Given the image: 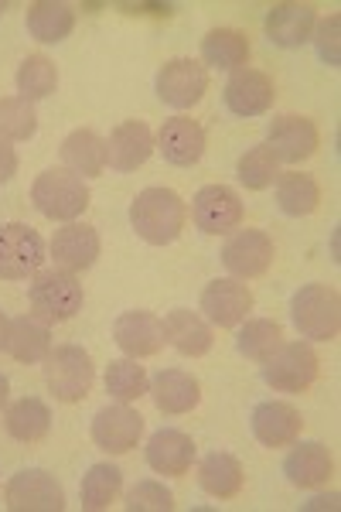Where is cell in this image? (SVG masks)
<instances>
[{"label": "cell", "mask_w": 341, "mask_h": 512, "mask_svg": "<svg viewBox=\"0 0 341 512\" xmlns=\"http://www.w3.org/2000/svg\"><path fill=\"white\" fill-rule=\"evenodd\" d=\"M130 512H171L174 509V495L171 489H164L154 478H144L127 492V502H123Z\"/></svg>", "instance_id": "f35d334b"}, {"label": "cell", "mask_w": 341, "mask_h": 512, "mask_svg": "<svg viewBox=\"0 0 341 512\" xmlns=\"http://www.w3.org/2000/svg\"><path fill=\"white\" fill-rule=\"evenodd\" d=\"M154 147H157V140H154L151 127H147L144 120L120 123V127L110 134V140H106V168L120 171V175L137 171L140 164L151 161Z\"/></svg>", "instance_id": "ac0fdd59"}, {"label": "cell", "mask_w": 341, "mask_h": 512, "mask_svg": "<svg viewBox=\"0 0 341 512\" xmlns=\"http://www.w3.org/2000/svg\"><path fill=\"white\" fill-rule=\"evenodd\" d=\"M52 260L58 270H69V274H82L96 263L99 256V233L86 222H65L62 229H55L52 236Z\"/></svg>", "instance_id": "ffe728a7"}, {"label": "cell", "mask_w": 341, "mask_h": 512, "mask_svg": "<svg viewBox=\"0 0 341 512\" xmlns=\"http://www.w3.org/2000/svg\"><path fill=\"white\" fill-rule=\"evenodd\" d=\"M147 390H151V376L144 366H137V359L123 355L106 366V393L116 403H137L140 396H147Z\"/></svg>", "instance_id": "e575fe53"}, {"label": "cell", "mask_w": 341, "mask_h": 512, "mask_svg": "<svg viewBox=\"0 0 341 512\" xmlns=\"http://www.w3.org/2000/svg\"><path fill=\"white\" fill-rule=\"evenodd\" d=\"M89 434H93L96 448H103L106 454H130L144 437V417L130 403H113L93 417Z\"/></svg>", "instance_id": "4fadbf2b"}, {"label": "cell", "mask_w": 341, "mask_h": 512, "mask_svg": "<svg viewBox=\"0 0 341 512\" xmlns=\"http://www.w3.org/2000/svg\"><path fill=\"white\" fill-rule=\"evenodd\" d=\"M277 205L284 216H311L314 209L321 205V188L318 181L304 171H287V175L277 178Z\"/></svg>", "instance_id": "d6a6232c"}, {"label": "cell", "mask_w": 341, "mask_h": 512, "mask_svg": "<svg viewBox=\"0 0 341 512\" xmlns=\"http://www.w3.org/2000/svg\"><path fill=\"white\" fill-rule=\"evenodd\" d=\"M164 338H168V345H174L181 355H188V359H202V355H209L215 345L209 321L202 315H195V311H185V308L171 311V315L164 318Z\"/></svg>", "instance_id": "d4e9b609"}, {"label": "cell", "mask_w": 341, "mask_h": 512, "mask_svg": "<svg viewBox=\"0 0 341 512\" xmlns=\"http://www.w3.org/2000/svg\"><path fill=\"white\" fill-rule=\"evenodd\" d=\"M89 185L86 178L72 175L69 168H48L41 171L31 185V202L45 219L52 222H76L89 209Z\"/></svg>", "instance_id": "7a4b0ae2"}, {"label": "cell", "mask_w": 341, "mask_h": 512, "mask_svg": "<svg viewBox=\"0 0 341 512\" xmlns=\"http://www.w3.org/2000/svg\"><path fill=\"white\" fill-rule=\"evenodd\" d=\"M249 431H253V437L263 448H290L304 431V417L294 403L263 400L256 403L253 417H249Z\"/></svg>", "instance_id": "9a60e30c"}, {"label": "cell", "mask_w": 341, "mask_h": 512, "mask_svg": "<svg viewBox=\"0 0 341 512\" xmlns=\"http://www.w3.org/2000/svg\"><path fill=\"white\" fill-rule=\"evenodd\" d=\"M191 222L205 236H229L243 226V198L229 185H205L191 198Z\"/></svg>", "instance_id": "9c48e42d"}, {"label": "cell", "mask_w": 341, "mask_h": 512, "mask_svg": "<svg viewBox=\"0 0 341 512\" xmlns=\"http://www.w3.org/2000/svg\"><path fill=\"white\" fill-rule=\"evenodd\" d=\"M4 506L11 512H62L65 489L45 468H21L4 485Z\"/></svg>", "instance_id": "52a82bcc"}, {"label": "cell", "mask_w": 341, "mask_h": 512, "mask_svg": "<svg viewBox=\"0 0 341 512\" xmlns=\"http://www.w3.org/2000/svg\"><path fill=\"white\" fill-rule=\"evenodd\" d=\"M243 482H246V472L243 465H239L236 454L229 451H212L202 458V465H198V485H202L205 495H212V499H236L239 492H243Z\"/></svg>", "instance_id": "484cf974"}, {"label": "cell", "mask_w": 341, "mask_h": 512, "mask_svg": "<svg viewBox=\"0 0 341 512\" xmlns=\"http://www.w3.org/2000/svg\"><path fill=\"white\" fill-rule=\"evenodd\" d=\"M24 24H28V35L41 41V45H58L76 28V11L69 4H62V0H35L28 7Z\"/></svg>", "instance_id": "83f0119b"}, {"label": "cell", "mask_w": 341, "mask_h": 512, "mask_svg": "<svg viewBox=\"0 0 341 512\" xmlns=\"http://www.w3.org/2000/svg\"><path fill=\"white\" fill-rule=\"evenodd\" d=\"M266 147H270L277 161L297 164L318 151L321 134L314 127V120L297 117V113H284V117H277L270 123V130H266Z\"/></svg>", "instance_id": "2e32d148"}, {"label": "cell", "mask_w": 341, "mask_h": 512, "mask_svg": "<svg viewBox=\"0 0 341 512\" xmlns=\"http://www.w3.org/2000/svg\"><path fill=\"white\" fill-rule=\"evenodd\" d=\"M62 168L79 178H96L106 168V140L96 130H72L62 140Z\"/></svg>", "instance_id": "f1b7e54d"}, {"label": "cell", "mask_w": 341, "mask_h": 512, "mask_svg": "<svg viewBox=\"0 0 341 512\" xmlns=\"http://www.w3.org/2000/svg\"><path fill=\"white\" fill-rule=\"evenodd\" d=\"M38 130V113L35 103L21 96H4L0 99V140H31Z\"/></svg>", "instance_id": "74e56055"}, {"label": "cell", "mask_w": 341, "mask_h": 512, "mask_svg": "<svg viewBox=\"0 0 341 512\" xmlns=\"http://www.w3.org/2000/svg\"><path fill=\"white\" fill-rule=\"evenodd\" d=\"M45 383L58 403L86 400L96 383L93 355L82 349V345H55L45 355Z\"/></svg>", "instance_id": "5b68a950"}, {"label": "cell", "mask_w": 341, "mask_h": 512, "mask_svg": "<svg viewBox=\"0 0 341 512\" xmlns=\"http://www.w3.org/2000/svg\"><path fill=\"white\" fill-rule=\"evenodd\" d=\"M154 89L161 103L174 106V110H191L209 93V69L195 59H171L157 69Z\"/></svg>", "instance_id": "30bf717a"}, {"label": "cell", "mask_w": 341, "mask_h": 512, "mask_svg": "<svg viewBox=\"0 0 341 512\" xmlns=\"http://www.w3.org/2000/svg\"><path fill=\"white\" fill-rule=\"evenodd\" d=\"M202 318L219 328H239L253 311V291L236 277H219L202 291Z\"/></svg>", "instance_id": "7c38bea8"}, {"label": "cell", "mask_w": 341, "mask_h": 512, "mask_svg": "<svg viewBox=\"0 0 341 512\" xmlns=\"http://www.w3.org/2000/svg\"><path fill=\"white\" fill-rule=\"evenodd\" d=\"M82 284L76 274L69 270H38L28 284V304L31 315L48 321V325H62V321H72L82 311Z\"/></svg>", "instance_id": "3957f363"}, {"label": "cell", "mask_w": 341, "mask_h": 512, "mask_svg": "<svg viewBox=\"0 0 341 512\" xmlns=\"http://www.w3.org/2000/svg\"><path fill=\"white\" fill-rule=\"evenodd\" d=\"M45 263V239L24 222L0 226V280H28Z\"/></svg>", "instance_id": "ba28073f"}, {"label": "cell", "mask_w": 341, "mask_h": 512, "mask_svg": "<svg viewBox=\"0 0 341 512\" xmlns=\"http://www.w3.org/2000/svg\"><path fill=\"white\" fill-rule=\"evenodd\" d=\"M123 489V472L110 461H96L86 475H82V485H79V499H82V509L89 512H103L110 509L116 502V495Z\"/></svg>", "instance_id": "1f68e13d"}, {"label": "cell", "mask_w": 341, "mask_h": 512, "mask_svg": "<svg viewBox=\"0 0 341 512\" xmlns=\"http://www.w3.org/2000/svg\"><path fill=\"white\" fill-rule=\"evenodd\" d=\"M113 342L120 345L123 355L130 359H151L164 349V321L151 315V311H123L113 321Z\"/></svg>", "instance_id": "e0dca14e"}, {"label": "cell", "mask_w": 341, "mask_h": 512, "mask_svg": "<svg viewBox=\"0 0 341 512\" xmlns=\"http://www.w3.org/2000/svg\"><path fill=\"white\" fill-rule=\"evenodd\" d=\"M4 349L11 352V359L28 362V366L45 362V355L52 352V328H48V321H41L35 315L14 318L11 325H7Z\"/></svg>", "instance_id": "4316f807"}, {"label": "cell", "mask_w": 341, "mask_h": 512, "mask_svg": "<svg viewBox=\"0 0 341 512\" xmlns=\"http://www.w3.org/2000/svg\"><path fill=\"white\" fill-rule=\"evenodd\" d=\"M154 140H157V151L164 154V161L174 164V168H191L205 154V130L202 123L191 117H168Z\"/></svg>", "instance_id": "d6986e66"}, {"label": "cell", "mask_w": 341, "mask_h": 512, "mask_svg": "<svg viewBox=\"0 0 341 512\" xmlns=\"http://www.w3.org/2000/svg\"><path fill=\"white\" fill-rule=\"evenodd\" d=\"M277 246L263 229H236L222 246V263L236 280H256L273 267Z\"/></svg>", "instance_id": "8fae6325"}, {"label": "cell", "mask_w": 341, "mask_h": 512, "mask_svg": "<svg viewBox=\"0 0 341 512\" xmlns=\"http://www.w3.org/2000/svg\"><path fill=\"white\" fill-rule=\"evenodd\" d=\"M4 427L14 441L38 444V441H45L48 431H52V410H48V403L38 400V396H24V400L7 407Z\"/></svg>", "instance_id": "4dcf8cb0"}, {"label": "cell", "mask_w": 341, "mask_h": 512, "mask_svg": "<svg viewBox=\"0 0 341 512\" xmlns=\"http://www.w3.org/2000/svg\"><path fill=\"white\" fill-rule=\"evenodd\" d=\"M284 175L280 171V161L273 158V151L266 144H256V147H249V151L239 158L236 164V178H239V185H246L249 192H263V188H270V185H277V178Z\"/></svg>", "instance_id": "8d00e7d4"}, {"label": "cell", "mask_w": 341, "mask_h": 512, "mask_svg": "<svg viewBox=\"0 0 341 512\" xmlns=\"http://www.w3.org/2000/svg\"><path fill=\"white\" fill-rule=\"evenodd\" d=\"M14 82H18L21 99L38 103V99H48L58 89V69L48 55H28V59L18 65Z\"/></svg>", "instance_id": "d590c367"}, {"label": "cell", "mask_w": 341, "mask_h": 512, "mask_svg": "<svg viewBox=\"0 0 341 512\" xmlns=\"http://www.w3.org/2000/svg\"><path fill=\"white\" fill-rule=\"evenodd\" d=\"M7 325H11V318L0 311V349H4V342H7Z\"/></svg>", "instance_id": "7bdbcfd3"}, {"label": "cell", "mask_w": 341, "mask_h": 512, "mask_svg": "<svg viewBox=\"0 0 341 512\" xmlns=\"http://www.w3.org/2000/svg\"><path fill=\"white\" fill-rule=\"evenodd\" d=\"M195 454H198L195 441L185 431H178V427H161L147 441V465L157 475H168V478L188 475L191 465H195Z\"/></svg>", "instance_id": "603a6c76"}, {"label": "cell", "mask_w": 341, "mask_h": 512, "mask_svg": "<svg viewBox=\"0 0 341 512\" xmlns=\"http://www.w3.org/2000/svg\"><path fill=\"white\" fill-rule=\"evenodd\" d=\"M4 11H7V4H4V0H0V18H4Z\"/></svg>", "instance_id": "ee69618b"}, {"label": "cell", "mask_w": 341, "mask_h": 512, "mask_svg": "<svg viewBox=\"0 0 341 512\" xmlns=\"http://www.w3.org/2000/svg\"><path fill=\"white\" fill-rule=\"evenodd\" d=\"M338 31H341V18L338 14H328L324 21H318V28H314V45H318V55L324 65H331V69H338L341 62V45H338Z\"/></svg>", "instance_id": "ab89813d"}, {"label": "cell", "mask_w": 341, "mask_h": 512, "mask_svg": "<svg viewBox=\"0 0 341 512\" xmlns=\"http://www.w3.org/2000/svg\"><path fill=\"white\" fill-rule=\"evenodd\" d=\"M290 318L307 342H331L341 332V297L331 284H304L290 297Z\"/></svg>", "instance_id": "277c9868"}, {"label": "cell", "mask_w": 341, "mask_h": 512, "mask_svg": "<svg viewBox=\"0 0 341 512\" xmlns=\"http://www.w3.org/2000/svg\"><path fill=\"white\" fill-rule=\"evenodd\" d=\"M260 366L263 383L277 393H307L321 373L318 352L311 349V342H284Z\"/></svg>", "instance_id": "8992f818"}, {"label": "cell", "mask_w": 341, "mask_h": 512, "mask_svg": "<svg viewBox=\"0 0 341 512\" xmlns=\"http://www.w3.org/2000/svg\"><path fill=\"white\" fill-rule=\"evenodd\" d=\"M318 28V11L311 4H273L266 11V38L277 48H301L314 38Z\"/></svg>", "instance_id": "44dd1931"}, {"label": "cell", "mask_w": 341, "mask_h": 512, "mask_svg": "<svg viewBox=\"0 0 341 512\" xmlns=\"http://www.w3.org/2000/svg\"><path fill=\"white\" fill-rule=\"evenodd\" d=\"M18 175V151L7 140H0V185Z\"/></svg>", "instance_id": "60d3db41"}, {"label": "cell", "mask_w": 341, "mask_h": 512, "mask_svg": "<svg viewBox=\"0 0 341 512\" xmlns=\"http://www.w3.org/2000/svg\"><path fill=\"white\" fill-rule=\"evenodd\" d=\"M284 475L294 489H321L335 475V458L321 441H294V448L284 458Z\"/></svg>", "instance_id": "7402d4cb"}, {"label": "cell", "mask_w": 341, "mask_h": 512, "mask_svg": "<svg viewBox=\"0 0 341 512\" xmlns=\"http://www.w3.org/2000/svg\"><path fill=\"white\" fill-rule=\"evenodd\" d=\"M280 345H284V328L273 318H246L236 332L239 355H246L253 362H266Z\"/></svg>", "instance_id": "836d02e7"}, {"label": "cell", "mask_w": 341, "mask_h": 512, "mask_svg": "<svg viewBox=\"0 0 341 512\" xmlns=\"http://www.w3.org/2000/svg\"><path fill=\"white\" fill-rule=\"evenodd\" d=\"M154 396V407L168 417H181V414H191L202 400V386L198 379L185 373V369H161L154 379H151V390Z\"/></svg>", "instance_id": "cb8c5ba5"}, {"label": "cell", "mask_w": 341, "mask_h": 512, "mask_svg": "<svg viewBox=\"0 0 341 512\" xmlns=\"http://www.w3.org/2000/svg\"><path fill=\"white\" fill-rule=\"evenodd\" d=\"M249 62V38L236 28H212L202 38V65L219 72L246 69Z\"/></svg>", "instance_id": "f546056e"}, {"label": "cell", "mask_w": 341, "mask_h": 512, "mask_svg": "<svg viewBox=\"0 0 341 512\" xmlns=\"http://www.w3.org/2000/svg\"><path fill=\"white\" fill-rule=\"evenodd\" d=\"M7 396H11V379L0 373V407H7Z\"/></svg>", "instance_id": "b9f144b4"}, {"label": "cell", "mask_w": 341, "mask_h": 512, "mask_svg": "<svg viewBox=\"0 0 341 512\" xmlns=\"http://www.w3.org/2000/svg\"><path fill=\"white\" fill-rule=\"evenodd\" d=\"M188 222V209L171 188H144L130 205V226L144 243L168 246L181 236Z\"/></svg>", "instance_id": "6da1fadb"}, {"label": "cell", "mask_w": 341, "mask_h": 512, "mask_svg": "<svg viewBox=\"0 0 341 512\" xmlns=\"http://www.w3.org/2000/svg\"><path fill=\"white\" fill-rule=\"evenodd\" d=\"M222 99H226V110L232 117H263L266 110L277 99V89H273V79L260 69H236L229 72V82L222 89Z\"/></svg>", "instance_id": "5bb4252c"}]
</instances>
